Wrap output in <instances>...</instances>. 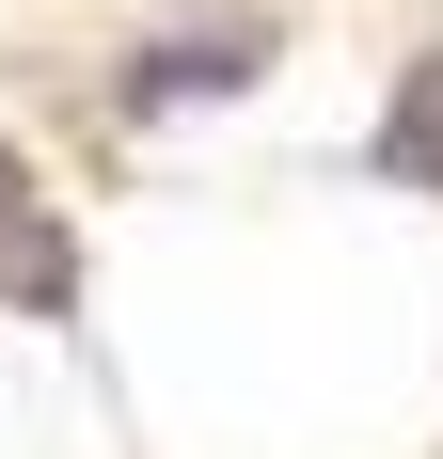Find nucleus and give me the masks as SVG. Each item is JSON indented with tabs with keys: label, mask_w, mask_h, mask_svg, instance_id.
Segmentation results:
<instances>
[{
	"label": "nucleus",
	"mask_w": 443,
	"mask_h": 459,
	"mask_svg": "<svg viewBox=\"0 0 443 459\" xmlns=\"http://www.w3.org/2000/svg\"><path fill=\"white\" fill-rule=\"evenodd\" d=\"M238 80H254V48H143V64H127V111H175V95H238Z\"/></svg>",
	"instance_id": "f257e3e1"
},
{
	"label": "nucleus",
	"mask_w": 443,
	"mask_h": 459,
	"mask_svg": "<svg viewBox=\"0 0 443 459\" xmlns=\"http://www.w3.org/2000/svg\"><path fill=\"white\" fill-rule=\"evenodd\" d=\"M16 206H32V175H16V159H0V222H16Z\"/></svg>",
	"instance_id": "7ed1b4c3"
},
{
	"label": "nucleus",
	"mask_w": 443,
	"mask_h": 459,
	"mask_svg": "<svg viewBox=\"0 0 443 459\" xmlns=\"http://www.w3.org/2000/svg\"><path fill=\"white\" fill-rule=\"evenodd\" d=\"M380 159H396V175H428V190H443V64H428V80L396 95V111H380Z\"/></svg>",
	"instance_id": "f03ea898"
}]
</instances>
